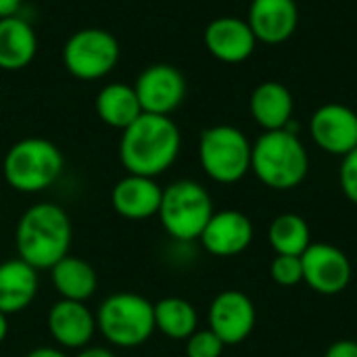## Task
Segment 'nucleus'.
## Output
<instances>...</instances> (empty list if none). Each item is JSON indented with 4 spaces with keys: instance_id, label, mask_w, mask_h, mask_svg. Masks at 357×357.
Instances as JSON below:
<instances>
[{
    "instance_id": "1",
    "label": "nucleus",
    "mask_w": 357,
    "mask_h": 357,
    "mask_svg": "<svg viewBox=\"0 0 357 357\" xmlns=\"http://www.w3.org/2000/svg\"><path fill=\"white\" fill-rule=\"evenodd\" d=\"M182 134L169 115L142 113L121 132L119 161L128 174L157 178L178 159Z\"/></svg>"
},
{
    "instance_id": "2",
    "label": "nucleus",
    "mask_w": 357,
    "mask_h": 357,
    "mask_svg": "<svg viewBox=\"0 0 357 357\" xmlns=\"http://www.w3.org/2000/svg\"><path fill=\"white\" fill-rule=\"evenodd\" d=\"M71 236V220L61 205L36 203L17 224V255L36 270H50L56 261L69 255Z\"/></svg>"
},
{
    "instance_id": "3",
    "label": "nucleus",
    "mask_w": 357,
    "mask_h": 357,
    "mask_svg": "<svg viewBox=\"0 0 357 357\" xmlns=\"http://www.w3.org/2000/svg\"><path fill=\"white\" fill-rule=\"evenodd\" d=\"M251 172L272 190H293L310 174V155L293 130L264 132L251 146Z\"/></svg>"
},
{
    "instance_id": "4",
    "label": "nucleus",
    "mask_w": 357,
    "mask_h": 357,
    "mask_svg": "<svg viewBox=\"0 0 357 357\" xmlns=\"http://www.w3.org/2000/svg\"><path fill=\"white\" fill-rule=\"evenodd\" d=\"M63 167L65 159L59 146L38 136L17 140L2 161L6 184L23 195H36L50 188L61 178Z\"/></svg>"
},
{
    "instance_id": "5",
    "label": "nucleus",
    "mask_w": 357,
    "mask_h": 357,
    "mask_svg": "<svg viewBox=\"0 0 357 357\" xmlns=\"http://www.w3.org/2000/svg\"><path fill=\"white\" fill-rule=\"evenodd\" d=\"M155 303L136 293H113L109 295L96 316V331L113 347L132 349L144 345L155 328Z\"/></svg>"
},
{
    "instance_id": "6",
    "label": "nucleus",
    "mask_w": 357,
    "mask_h": 357,
    "mask_svg": "<svg viewBox=\"0 0 357 357\" xmlns=\"http://www.w3.org/2000/svg\"><path fill=\"white\" fill-rule=\"evenodd\" d=\"M213 213L211 195L203 184L195 180H176L163 188L157 218L174 241L192 243L201 238Z\"/></svg>"
},
{
    "instance_id": "7",
    "label": "nucleus",
    "mask_w": 357,
    "mask_h": 357,
    "mask_svg": "<svg viewBox=\"0 0 357 357\" xmlns=\"http://www.w3.org/2000/svg\"><path fill=\"white\" fill-rule=\"evenodd\" d=\"M251 142L234 126L220 123L201 132L199 161L218 184H236L251 172Z\"/></svg>"
},
{
    "instance_id": "8",
    "label": "nucleus",
    "mask_w": 357,
    "mask_h": 357,
    "mask_svg": "<svg viewBox=\"0 0 357 357\" xmlns=\"http://www.w3.org/2000/svg\"><path fill=\"white\" fill-rule=\"evenodd\" d=\"M121 48L117 38L100 27H84L73 31L63 44L65 69L82 82L107 77L119 63Z\"/></svg>"
},
{
    "instance_id": "9",
    "label": "nucleus",
    "mask_w": 357,
    "mask_h": 357,
    "mask_svg": "<svg viewBox=\"0 0 357 357\" xmlns=\"http://www.w3.org/2000/svg\"><path fill=\"white\" fill-rule=\"evenodd\" d=\"M303 264V282L318 295L335 297L341 295L351 282V261L335 245L312 243L301 255Z\"/></svg>"
},
{
    "instance_id": "10",
    "label": "nucleus",
    "mask_w": 357,
    "mask_h": 357,
    "mask_svg": "<svg viewBox=\"0 0 357 357\" xmlns=\"http://www.w3.org/2000/svg\"><path fill=\"white\" fill-rule=\"evenodd\" d=\"M142 113L169 115L186 98V77L169 63L149 65L134 82Z\"/></svg>"
},
{
    "instance_id": "11",
    "label": "nucleus",
    "mask_w": 357,
    "mask_h": 357,
    "mask_svg": "<svg viewBox=\"0 0 357 357\" xmlns=\"http://www.w3.org/2000/svg\"><path fill=\"white\" fill-rule=\"evenodd\" d=\"M209 331L228 345H241L255 328L257 312L253 301L243 291H222L209 305Z\"/></svg>"
},
{
    "instance_id": "12",
    "label": "nucleus",
    "mask_w": 357,
    "mask_h": 357,
    "mask_svg": "<svg viewBox=\"0 0 357 357\" xmlns=\"http://www.w3.org/2000/svg\"><path fill=\"white\" fill-rule=\"evenodd\" d=\"M310 134L324 153L345 157L357 149V113L341 102L322 105L312 115Z\"/></svg>"
},
{
    "instance_id": "13",
    "label": "nucleus",
    "mask_w": 357,
    "mask_h": 357,
    "mask_svg": "<svg viewBox=\"0 0 357 357\" xmlns=\"http://www.w3.org/2000/svg\"><path fill=\"white\" fill-rule=\"evenodd\" d=\"M203 42L213 59L228 65L247 61L257 46V38L253 36L247 19L230 15L213 19L205 27Z\"/></svg>"
},
{
    "instance_id": "14",
    "label": "nucleus",
    "mask_w": 357,
    "mask_h": 357,
    "mask_svg": "<svg viewBox=\"0 0 357 357\" xmlns=\"http://www.w3.org/2000/svg\"><path fill=\"white\" fill-rule=\"evenodd\" d=\"M253 234V222L243 211L224 209L211 215L199 241L215 257H234L249 249Z\"/></svg>"
},
{
    "instance_id": "15",
    "label": "nucleus",
    "mask_w": 357,
    "mask_h": 357,
    "mask_svg": "<svg viewBox=\"0 0 357 357\" xmlns=\"http://www.w3.org/2000/svg\"><path fill=\"white\" fill-rule=\"evenodd\" d=\"M48 333L61 349H84L96 333V316L82 301L59 299L46 318Z\"/></svg>"
},
{
    "instance_id": "16",
    "label": "nucleus",
    "mask_w": 357,
    "mask_h": 357,
    "mask_svg": "<svg viewBox=\"0 0 357 357\" xmlns=\"http://www.w3.org/2000/svg\"><path fill=\"white\" fill-rule=\"evenodd\" d=\"M247 23L264 44H282L297 31L299 8L295 0H251Z\"/></svg>"
},
{
    "instance_id": "17",
    "label": "nucleus",
    "mask_w": 357,
    "mask_h": 357,
    "mask_svg": "<svg viewBox=\"0 0 357 357\" xmlns=\"http://www.w3.org/2000/svg\"><path fill=\"white\" fill-rule=\"evenodd\" d=\"M163 188L155 178L128 174L111 190V207L126 220H149L159 213Z\"/></svg>"
},
{
    "instance_id": "18",
    "label": "nucleus",
    "mask_w": 357,
    "mask_h": 357,
    "mask_svg": "<svg viewBox=\"0 0 357 357\" xmlns=\"http://www.w3.org/2000/svg\"><path fill=\"white\" fill-rule=\"evenodd\" d=\"M251 117L264 132L287 130L293 121L295 100L291 90L274 79L261 82L249 98Z\"/></svg>"
},
{
    "instance_id": "19",
    "label": "nucleus",
    "mask_w": 357,
    "mask_h": 357,
    "mask_svg": "<svg viewBox=\"0 0 357 357\" xmlns=\"http://www.w3.org/2000/svg\"><path fill=\"white\" fill-rule=\"evenodd\" d=\"M38 295V270L15 257L0 264V312L6 316L27 310Z\"/></svg>"
},
{
    "instance_id": "20",
    "label": "nucleus",
    "mask_w": 357,
    "mask_h": 357,
    "mask_svg": "<svg viewBox=\"0 0 357 357\" xmlns=\"http://www.w3.org/2000/svg\"><path fill=\"white\" fill-rule=\"evenodd\" d=\"M38 52V38L27 19L21 15L0 19V69L21 71Z\"/></svg>"
},
{
    "instance_id": "21",
    "label": "nucleus",
    "mask_w": 357,
    "mask_h": 357,
    "mask_svg": "<svg viewBox=\"0 0 357 357\" xmlns=\"http://www.w3.org/2000/svg\"><path fill=\"white\" fill-rule=\"evenodd\" d=\"M94 109L102 123L121 132L142 115V107L134 86L123 82H113L102 86L100 92L96 94Z\"/></svg>"
},
{
    "instance_id": "22",
    "label": "nucleus",
    "mask_w": 357,
    "mask_h": 357,
    "mask_svg": "<svg viewBox=\"0 0 357 357\" xmlns=\"http://www.w3.org/2000/svg\"><path fill=\"white\" fill-rule=\"evenodd\" d=\"M50 278L61 299H69V301L86 303L96 293L98 287L94 268L88 261L73 255H65L61 261H56L50 268Z\"/></svg>"
},
{
    "instance_id": "23",
    "label": "nucleus",
    "mask_w": 357,
    "mask_h": 357,
    "mask_svg": "<svg viewBox=\"0 0 357 357\" xmlns=\"http://www.w3.org/2000/svg\"><path fill=\"white\" fill-rule=\"evenodd\" d=\"M155 310V328L174 339V341H186L199 324L197 310L190 301L182 297H165L153 305Z\"/></svg>"
},
{
    "instance_id": "24",
    "label": "nucleus",
    "mask_w": 357,
    "mask_h": 357,
    "mask_svg": "<svg viewBox=\"0 0 357 357\" xmlns=\"http://www.w3.org/2000/svg\"><path fill=\"white\" fill-rule=\"evenodd\" d=\"M268 243L276 255L301 257L312 245L310 224L297 213H282L272 220L268 228Z\"/></svg>"
},
{
    "instance_id": "25",
    "label": "nucleus",
    "mask_w": 357,
    "mask_h": 357,
    "mask_svg": "<svg viewBox=\"0 0 357 357\" xmlns=\"http://www.w3.org/2000/svg\"><path fill=\"white\" fill-rule=\"evenodd\" d=\"M270 278L280 287H297L303 282V264L295 255H276L270 264Z\"/></svg>"
},
{
    "instance_id": "26",
    "label": "nucleus",
    "mask_w": 357,
    "mask_h": 357,
    "mask_svg": "<svg viewBox=\"0 0 357 357\" xmlns=\"http://www.w3.org/2000/svg\"><path fill=\"white\" fill-rule=\"evenodd\" d=\"M224 347L226 345L213 331H195L186 339V357H220Z\"/></svg>"
},
{
    "instance_id": "27",
    "label": "nucleus",
    "mask_w": 357,
    "mask_h": 357,
    "mask_svg": "<svg viewBox=\"0 0 357 357\" xmlns=\"http://www.w3.org/2000/svg\"><path fill=\"white\" fill-rule=\"evenodd\" d=\"M339 182L347 201L357 205V149L343 157V163L339 169Z\"/></svg>"
},
{
    "instance_id": "28",
    "label": "nucleus",
    "mask_w": 357,
    "mask_h": 357,
    "mask_svg": "<svg viewBox=\"0 0 357 357\" xmlns=\"http://www.w3.org/2000/svg\"><path fill=\"white\" fill-rule=\"evenodd\" d=\"M324 357H357V341H351V339L335 341V343L326 349Z\"/></svg>"
},
{
    "instance_id": "29",
    "label": "nucleus",
    "mask_w": 357,
    "mask_h": 357,
    "mask_svg": "<svg viewBox=\"0 0 357 357\" xmlns=\"http://www.w3.org/2000/svg\"><path fill=\"white\" fill-rule=\"evenodd\" d=\"M23 6V0H0V19L17 17Z\"/></svg>"
},
{
    "instance_id": "30",
    "label": "nucleus",
    "mask_w": 357,
    "mask_h": 357,
    "mask_svg": "<svg viewBox=\"0 0 357 357\" xmlns=\"http://www.w3.org/2000/svg\"><path fill=\"white\" fill-rule=\"evenodd\" d=\"M25 357H67V356H65V351H63V349H59V347H36V349H31V351H29Z\"/></svg>"
},
{
    "instance_id": "31",
    "label": "nucleus",
    "mask_w": 357,
    "mask_h": 357,
    "mask_svg": "<svg viewBox=\"0 0 357 357\" xmlns=\"http://www.w3.org/2000/svg\"><path fill=\"white\" fill-rule=\"evenodd\" d=\"M75 357H115V354L107 347H84Z\"/></svg>"
},
{
    "instance_id": "32",
    "label": "nucleus",
    "mask_w": 357,
    "mask_h": 357,
    "mask_svg": "<svg viewBox=\"0 0 357 357\" xmlns=\"http://www.w3.org/2000/svg\"><path fill=\"white\" fill-rule=\"evenodd\" d=\"M6 335H8V316L0 312V343H4Z\"/></svg>"
}]
</instances>
